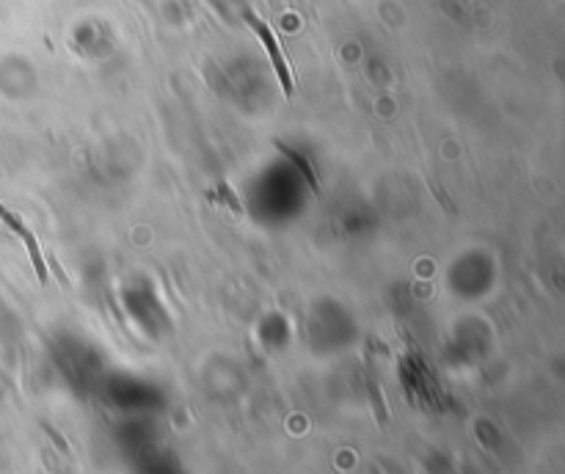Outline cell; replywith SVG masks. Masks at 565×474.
Instances as JSON below:
<instances>
[{
	"label": "cell",
	"mask_w": 565,
	"mask_h": 474,
	"mask_svg": "<svg viewBox=\"0 0 565 474\" xmlns=\"http://www.w3.org/2000/svg\"><path fill=\"white\" fill-rule=\"evenodd\" d=\"M246 20H249V25L254 28V34L262 39L265 44V50H267V55H270V64H273V72H276V78H279V83L284 88V94L290 97L293 94V78H290V67H287V58H284V53H281V47L276 42V36H273V31L262 22L260 17H254L251 11H246Z\"/></svg>",
	"instance_id": "obj_1"
}]
</instances>
